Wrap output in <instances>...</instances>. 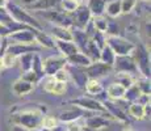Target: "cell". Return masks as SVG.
<instances>
[{
    "mask_svg": "<svg viewBox=\"0 0 151 131\" xmlns=\"http://www.w3.org/2000/svg\"><path fill=\"white\" fill-rule=\"evenodd\" d=\"M43 119V112L42 109H30V110H24V112L14 114L12 121L14 125H17L19 127L27 130H33L36 127L41 126Z\"/></svg>",
    "mask_w": 151,
    "mask_h": 131,
    "instance_id": "6da1fadb",
    "label": "cell"
},
{
    "mask_svg": "<svg viewBox=\"0 0 151 131\" xmlns=\"http://www.w3.org/2000/svg\"><path fill=\"white\" fill-rule=\"evenodd\" d=\"M5 9H7L8 14L12 17L13 21L19 22V24H22V25H28L33 29H37V30H42V26L40 25V22L37 21L33 16H30L25 9H22L21 7H19L17 4L8 3Z\"/></svg>",
    "mask_w": 151,
    "mask_h": 131,
    "instance_id": "7a4b0ae2",
    "label": "cell"
},
{
    "mask_svg": "<svg viewBox=\"0 0 151 131\" xmlns=\"http://www.w3.org/2000/svg\"><path fill=\"white\" fill-rule=\"evenodd\" d=\"M130 57L133 58L137 69L143 75V77L150 79V57L146 49L142 45H135V49L133 50Z\"/></svg>",
    "mask_w": 151,
    "mask_h": 131,
    "instance_id": "3957f363",
    "label": "cell"
},
{
    "mask_svg": "<svg viewBox=\"0 0 151 131\" xmlns=\"http://www.w3.org/2000/svg\"><path fill=\"white\" fill-rule=\"evenodd\" d=\"M106 46H109L110 50L114 52L116 57H125L132 55L133 50L135 49V45L130 41L122 38V37H108L106 38Z\"/></svg>",
    "mask_w": 151,
    "mask_h": 131,
    "instance_id": "277c9868",
    "label": "cell"
},
{
    "mask_svg": "<svg viewBox=\"0 0 151 131\" xmlns=\"http://www.w3.org/2000/svg\"><path fill=\"white\" fill-rule=\"evenodd\" d=\"M67 64L66 58L63 57H50L42 63V68H43V74L46 76H54L58 71L63 69Z\"/></svg>",
    "mask_w": 151,
    "mask_h": 131,
    "instance_id": "5b68a950",
    "label": "cell"
},
{
    "mask_svg": "<svg viewBox=\"0 0 151 131\" xmlns=\"http://www.w3.org/2000/svg\"><path fill=\"white\" fill-rule=\"evenodd\" d=\"M41 14L46 19H49L50 21L55 22V26H62V28H67V29L70 26H74L71 16L66 12H62V11H46V12Z\"/></svg>",
    "mask_w": 151,
    "mask_h": 131,
    "instance_id": "8992f818",
    "label": "cell"
},
{
    "mask_svg": "<svg viewBox=\"0 0 151 131\" xmlns=\"http://www.w3.org/2000/svg\"><path fill=\"white\" fill-rule=\"evenodd\" d=\"M114 69L120 74V72H125V74L134 75L138 72L137 66H135L134 60L130 55H125V57H116L114 59Z\"/></svg>",
    "mask_w": 151,
    "mask_h": 131,
    "instance_id": "52a82bcc",
    "label": "cell"
},
{
    "mask_svg": "<svg viewBox=\"0 0 151 131\" xmlns=\"http://www.w3.org/2000/svg\"><path fill=\"white\" fill-rule=\"evenodd\" d=\"M112 69H113L112 67L104 64V63H101L100 60H97V62H92L88 67H86V68H84V72H86V75L88 79L97 80V79L108 75Z\"/></svg>",
    "mask_w": 151,
    "mask_h": 131,
    "instance_id": "ba28073f",
    "label": "cell"
},
{
    "mask_svg": "<svg viewBox=\"0 0 151 131\" xmlns=\"http://www.w3.org/2000/svg\"><path fill=\"white\" fill-rule=\"evenodd\" d=\"M37 29H22L11 33L7 37L8 41H13V43H21V45H33L36 42L34 38V31Z\"/></svg>",
    "mask_w": 151,
    "mask_h": 131,
    "instance_id": "9c48e42d",
    "label": "cell"
},
{
    "mask_svg": "<svg viewBox=\"0 0 151 131\" xmlns=\"http://www.w3.org/2000/svg\"><path fill=\"white\" fill-rule=\"evenodd\" d=\"M70 16H71V20H72V25H76L78 29L86 28V25L88 24L92 19V14L86 5H79Z\"/></svg>",
    "mask_w": 151,
    "mask_h": 131,
    "instance_id": "30bf717a",
    "label": "cell"
},
{
    "mask_svg": "<svg viewBox=\"0 0 151 131\" xmlns=\"http://www.w3.org/2000/svg\"><path fill=\"white\" fill-rule=\"evenodd\" d=\"M71 104L78 105V106L83 107V109H87L89 112H100V113H106L104 105L100 102V101L95 100L92 97H88V96H83L80 98H76V100H72Z\"/></svg>",
    "mask_w": 151,
    "mask_h": 131,
    "instance_id": "8fae6325",
    "label": "cell"
},
{
    "mask_svg": "<svg viewBox=\"0 0 151 131\" xmlns=\"http://www.w3.org/2000/svg\"><path fill=\"white\" fill-rule=\"evenodd\" d=\"M71 34H72V42L75 43L79 52L86 55L87 49H88V43H89V38L87 37L86 31L83 29H75V30H71Z\"/></svg>",
    "mask_w": 151,
    "mask_h": 131,
    "instance_id": "7c38bea8",
    "label": "cell"
},
{
    "mask_svg": "<svg viewBox=\"0 0 151 131\" xmlns=\"http://www.w3.org/2000/svg\"><path fill=\"white\" fill-rule=\"evenodd\" d=\"M43 89L51 94L60 96L66 92V83H60V81L55 80L53 76H47V79L45 80V84H43Z\"/></svg>",
    "mask_w": 151,
    "mask_h": 131,
    "instance_id": "4fadbf2b",
    "label": "cell"
},
{
    "mask_svg": "<svg viewBox=\"0 0 151 131\" xmlns=\"http://www.w3.org/2000/svg\"><path fill=\"white\" fill-rule=\"evenodd\" d=\"M106 115H108L109 118H112L108 113H103V115H89L86 121V126L92 130H96V131H99L100 129H104V127H106L109 123L105 118Z\"/></svg>",
    "mask_w": 151,
    "mask_h": 131,
    "instance_id": "5bb4252c",
    "label": "cell"
},
{
    "mask_svg": "<svg viewBox=\"0 0 151 131\" xmlns=\"http://www.w3.org/2000/svg\"><path fill=\"white\" fill-rule=\"evenodd\" d=\"M41 49L40 47H36L33 45H21V43H13L12 46H8L7 49V52H11L14 57H21L24 54H29V52H38Z\"/></svg>",
    "mask_w": 151,
    "mask_h": 131,
    "instance_id": "9a60e30c",
    "label": "cell"
},
{
    "mask_svg": "<svg viewBox=\"0 0 151 131\" xmlns=\"http://www.w3.org/2000/svg\"><path fill=\"white\" fill-rule=\"evenodd\" d=\"M68 74V77L71 76L72 80L75 81L78 88H84L88 81V77H87L86 72H84V68H79V67H71V69H66Z\"/></svg>",
    "mask_w": 151,
    "mask_h": 131,
    "instance_id": "2e32d148",
    "label": "cell"
},
{
    "mask_svg": "<svg viewBox=\"0 0 151 131\" xmlns=\"http://www.w3.org/2000/svg\"><path fill=\"white\" fill-rule=\"evenodd\" d=\"M103 105H104V107H105V112L108 113L112 118H116V119L122 121V122H129L127 115L125 114V113L117 106V105H114L113 102H110V101H104Z\"/></svg>",
    "mask_w": 151,
    "mask_h": 131,
    "instance_id": "e0dca14e",
    "label": "cell"
},
{
    "mask_svg": "<svg viewBox=\"0 0 151 131\" xmlns=\"http://www.w3.org/2000/svg\"><path fill=\"white\" fill-rule=\"evenodd\" d=\"M66 62H67L70 66L79 67V68H86V67H88L89 64H91L92 60L89 59L87 55L82 54V52H76V54L66 58Z\"/></svg>",
    "mask_w": 151,
    "mask_h": 131,
    "instance_id": "ac0fdd59",
    "label": "cell"
},
{
    "mask_svg": "<svg viewBox=\"0 0 151 131\" xmlns=\"http://www.w3.org/2000/svg\"><path fill=\"white\" fill-rule=\"evenodd\" d=\"M54 42H55V46L62 52L63 58H68V57H71V55L79 52L78 47L75 46V43L72 42V41H55L54 39Z\"/></svg>",
    "mask_w": 151,
    "mask_h": 131,
    "instance_id": "d6986e66",
    "label": "cell"
},
{
    "mask_svg": "<svg viewBox=\"0 0 151 131\" xmlns=\"http://www.w3.org/2000/svg\"><path fill=\"white\" fill-rule=\"evenodd\" d=\"M108 0H89L88 1V11L91 12L92 17L93 16H103L104 12H105V7Z\"/></svg>",
    "mask_w": 151,
    "mask_h": 131,
    "instance_id": "ffe728a7",
    "label": "cell"
},
{
    "mask_svg": "<svg viewBox=\"0 0 151 131\" xmlns=\"http://www.w3.org/2000/svg\"><path fill=\"white\" fill-rule=\"evenodd\" d=\"M60 3V0H38V1L29 4V9H38V11H50L51 8L57 7Z\"/></svg>",
    "mask_w": 151,
    "mask_h": 131,
    "instance_id": "44dd1931",
    "label": "cell"
},
{
    "mask_svg": "<svg viewBox=\"0 0 151 131\" xmlns=\"http://www.w3.org/2000/svg\"><path fill=\"white\" fill-rule=\"evenodd\" d=\"M34 38L36 42H38L42 47H47V49H53L55 46L54 39L50 36H47L46 33H43L42 30H36L34 31Z\"/></svg>",
    "mask_w": 151,
    "mask_h": 131,
    "instance_id": "7402d4cb",
    "label": "cell"
},
{
    "mask_svg": "<svg viewBox=\"0 0 151 131\" xmlns=\"http://www.w3.org/2000/svg\"><path fill=\"white\" fill-rule=\"evenodd\" d=\"M12 89L16 94L22 96V94H27V93H30L33 91V84L28 83V81L22 80V79H19V80L13 84Z\"/></svg>",
    "mask_w": 151,
    "mask_h": 131,
    "instance_id": "603a6c76",
    "label": "cell"
},
{
    "mask_svg": "<svg viewBox=\"0 0 151 131\" xmlns=\"http://www.w3.org/2000/svg\"><path fill=\"white\" fill-rule=\"evenodd\" d=\"M114 59H116L114 52L110 50L109 46L105 45V46H104V47L100 50V62L113 68V64H114Z\"/></svg>",
    "mask_w": 151,
    "mask_h": 131,
    "instance_id": "cb8c5ba5",
    "label": "cell"
},
{
    "mask_svg": "<svg viewBox=\"0 0 151 131\" xmlns=\"http://www.w3.org/2000/svg\"><path fill=\"white\" fill-rule=\"evenodd\" d=\"M125 92H126V89H125L122 85H120L118 83L110 84L108 87V89H106L108 96L110 98H113V100H121V98H124Z\"/></svg>",
    "mask_w": 151,
    "mask_h": 131,
    "instance_id": "d4e9b609",
    "label": "cell"
},
{
    "mask_svg": "<svg viewBox=\"0 0 151 131\" xmlns=\"http://www.w3.org/2000/svg\"><path fill=\"white\" fill-rule=\"evenodd\" d=\"M53 36L55 41H72L71 30L67 28H62V26H54Z\"/></svg>",
    "mask_w": 151,
    "mask_h": 131,
    "instance_id": "484cf974",
    "label": "cell"
},
{
    "mask_svg": "<svg viewBox=\"0 0 151 131\" xmlns=\"http://www.w3.org/2000/svg\"><path fill=\"white\" fill-rule=\"evenodd\" d=\"M82 117V112L79 109H71V110H66L62 114L59 115V119L62 122H68V123H74L76 119H79Z\"/></svg>",
    "mask_w": 151,
    "mask_h": 131,
    "instance_id": "4316f807",
    "label": "cell"
},
{
    "mask_svg": "<svg viewBox=\"0 0 151 131\" xmlns=\"http://www.w3.org/2000/svg\"><path fill=\"white\" fill-rule=\"evenodd\" d=\"M116 83H118L120 85H122L125 89H127L132 85H134L135 80H134V77H133V75L120 72V74H117V76H116Z\"/></svg>",
    "mask_w": 151,
    "mask_h": 131,
    "instance_id": "83f0119b",
    "label": "cell"
},
{
    "mask_svg": "<svg viewBox=\"0 0 151 131\" xmlns=\"http://www.w3.org/2000/svg\"><path fill=\"white\" fill-rule=\"evenodd\" d=\"M105 12L109 17H118L121 14V3L120 0H113V1H108L105 7Z\"/></svg>",
    "mask_w": 151,
    "mask_h": 131,
    "instance_id": "f1b7e54d",
    "label": "cell"
},
{
    "mask_svg": "<svg viewBox=\"0 0 151 131\" xmlns=\"http://www.w3.org/2000/svg\"><path fill=\"white\" fill-rule=\"evenodd\" d=\"M84 89L87 91V93H88V94H92V96L100 94V93L104 91L103 85H101V84L99 83L97 80H92V79H88V81H87V84H86V87H84Z\"/></svg>",
    "mask_w": 151,
    "mask_h": 131,
    "instance_id": "f546056e",
    "label": "cell"
},
{
    "mask_svg": "<svg viewBox=\"0 0 151 131\" xmlns=\"http://www.w3.org/2000/svg\"><path fill=\"white\" fill-rule=\"evenodd\" d=\"M91 22L97 31L105 34L106 25H108V19H105V17H103V16H93L91 19Z\"/></svg>",
    "mask_w": 151,
    "mask_h": 131,
    "instance_id": "4dcf8cb0",
    "label": "cell"
},
{
    "mask_svg": "<svg viewBox=\"0 0 151 131\" xmlns=\"http://www.w3.org/2000/svg\"><path fill=\"white\" fill-rule=\"evenodd\" d=\"M30 71H33L40 79H42L43 76H45V74H43V68H42V60H41V58H40L38 54L33 55V62H32V69Z\"/></svg>",
    "mask_w": 151,
    "mask_h": 131,
    "instance_id": "1f68e13d",
    "label": "cell"
},
{
    "mask_svg": "<svg viewBox=\"0 0 151 131\" xmlns=\"http://www.w3.org/2000/svg\"><path fill=\"white\" fill-rule=\"evenodd\" d=\"M141 94H142L141 91H139L138 87L134 84V85H132L130 88H127V89H126V92H125V94H124V98H125V100H127V101H130V102L134 104L135 101H137V98H138Z\"/></svg>",
    "mask_w": 151,
    "mask_h": 131,
    "instance_id": "d6a6232c",
    "label": "cell"
},
{
    "mask_svg": "<svg viewBox=\"0 0 151 131\" xmlns=\"http://www.w3.org/2000/svg\"><path fill=\"white\" fill-rule=\"evenodd\" d=\"M33 52L29 54H24L20 57V64H21V69L24 72H28L32 69V62H33Z\"/></svg>",
    "mask_w": 151,
    "mask_h": 131,
    "instance_id": "836d02e7",
    "label": "cell"
},
{
    "mask_svg": "<svg viewBox=\"0 0 151 131\" xmlns=\"http://www.w3.org/2000/svg\"><path fill=\"white\" fill-rule=\"evenodd\" d=\"M129 114L135 119H143L145 118V112L143 106L139 104H132L129 107Z\"/></svg>",
    "mask_w": 151,
    "mask_h": 131,
    "instance_id": "e575fe53",
    "label": "cell"
},
{
    "mask_svg": "<svg viewBox=\"0 0 151 131\" xmlns=\"http://www.w3.org/2000/svg\"><path fill=\"white\" fill-rule=\"evenodd\" d=\"M89 39H91L92 42H93L95 45H96L97 47L100 49V50L104 47V46L106 45V38H105V34H104V33H100V31H97V30L95 31V34H93V36H92Z\"/></svg>",
    "mask_w": 151,
    "mask_h": 131,
    "instance_id": "d590c367",
    "label": "cell"
},
{
    "mask_svg": "<svg viewBox=\"0 0 151 131\" xmlns=\"http://www.w3.org/2000/svg\"><path fill=\"white\" fill-rule=\"evenodd\" d=\"M59 4H60V7H62L63 12H66L68 14H71L78 7H79V4H76L74 0H60Z\"/></svg>",
    "mask_w": 151,
    "mask_h": 131,
    "instance_id": "8d00e7d4",
    "label": "cell"
},
{
    "mask_svg": "<svg viewBox=\"0 0 151 131\" xmlns=\"http://www.w3.org/2000/svg\"><path fill=\"white\" fill-rule=\"evenodd\" d=\"M134 84L138 87V89L141 91L142 94H150V79L142 77L138 81H135Z\"/></svg>",
    "mask_w": 151,
    "mask_h": 131,
    "instance_id": "74e56055",
    "label": "cell"
},
{
    "mask_svg": "<svg viewBox=\"0 0 151 131\" xmlns=\"http://www.w3.org/2000/svg\"><path fill=\"white\" fill-rule=\"evenodd\" d=\"M120 3H121V14L132 12L133 8L137 5V0H120Z\"/></svg>",
    "mask_w": 151,
    "mask_h": 131,
    "instance_id": "f35d334b",
    "label": "cell"
},
{
    "mask_svg": "<svg viewBox=\"0 0 151 131\" xmlns=\"http://www.w3.org/2000/svg\"><path fill=\"white\" fill-rule=\"evenodd\" d=\"M1 60H3V66H4V68H9V67H13L14 66L17 58L14 57V55L11 54V52L5 51V54L1 57Z\"/></svg>",
    "mask_w": 151,
    "mask_h": 131,
    "instance_id": "ab89813d",
    "label": "cell"
},
{
    "mask_svg": "<svg viewBox=\"0 0 151 131\" xmlns=\"http://www.w3.org/2000/svg\"><path fill=\"white\" fill-rule=\"evenodd\" d=\"M105 33L108 37H117L118 36V24L113 20H108V25H106Z\"/></svg>",
    "mask_w": 151,
    "mask_h": 131,
    "instance_id": "60d3db41",
    "label": "cell"
},
{
    "mask_svg": "<svg viewBox=\"0 0 151 131\" xmlns=\"http://www.w3.org/2000/svg\"><path fill=\"white\" fill-rule=\"evenodd\" d=\"M42 127L46 130H53L55 126H58V121L54 117H43L42 119Z\"/></svg>",
    "mask_w": 151,
    "mask_h": 131,
    "instance_id": "b9f144b4",
    "label": "cell"
},
{
    "mask_svg": "<svg viewBox=\"0 0 151 131\" xmlns=\"http://www.w3.org/2000/svg\"><path fill=\"white\" fill-rule=\"evenodd\" d=\"M22 80H25V81H28V83H30V84H34V83H37V81H40L41 79H40L38 76H37L36 74H34L33 71H28V72H24V75H22Z\"/></svg>",
    "mask_w": 151,
    "mask_h": 131,
    "instance_id": "7bdbcfd3",
    "label": "cell"
},
{
    "mask_svg": "<svg viewBox=\"0 0 151 131\" xmlns=\"http://www.w3.org/2000/svg\"><path fill=\"white\" fill-rule=\"evenodd\" d=\"M53 77H54L57 81H60V83H66V81L68 80V74H67V71H66V68H63V69H60V71H58Z\"/></svg>",
    "mask_w": 151,
    "mask_h": 131,
    "instance_id": "ee69618b",
    "label": "cell"
},
{
    "mask_svg": "<svg viewBox=\"0 0 151 131\" xmlns=\"http://www.w3.org/2000/svg\"><path fill=\"white\" fill-rule=\"evenodd\" d=\"M9 34H11L9 29H8L7 26H4V25L0 24V38H4V37H8Z\"/></svg>",
    "mask_w": 151,
    "mask_h": 131,
    "instance_id": "f6af8a7d",
    "label": "cell"
},
{
    "mask_svg": "<svg viewBox=\"0 0 151 131\" xmlns=\"http://www.w3.org/2000/svg\"><path fill=\"white\" fill-rule=\"evenodd\" d=\"M66 131H80V126H78L76 123H70Z\"/></svg>",
    "mask_w": 151,
    "mask_h": 131,
    "instance_id": "bcb514c9",
    "label": "cell"
},
{
    "mask_svg": "<svg viewBox=\"0 0 151 131\" xmlns=\"http://www.w3.org/2000/svg\"><path fill=\"white\" fill-rule=\"evenodd\" d=\"M8 0H0V8H3V9H5V7H7V4H8Z\"/></svg>",
    "mask_w": 151,
    "mask_h": 131,
    "instance_id": "7dc6e473",
    "label": "cell"
},
{
    "mask_svg": "<svg viewBox=\"0 0 151 131\" xmlns=\"http://www.w3.org/2000/svg\"><path fill=\"white\" fill-rule=\"evenodd\" d=\"M51 131H66V129H65V127H63V126H55V127H54V129L51 130Z\"/></svg>",
    "mask_w": 151,
    "mask_h": 131,
    "instance_id": "c3c4849f",
    "label": "cell"
},
{
    "mask_svg": "<svg viewBox=\"0 0 151 131\" xmlns=\"http://www.w3.org/2000/svg\"><path fill=\"white\" fill-rule=\"evenodd\" d=\"M36 1H38V0H22V3H24V4H27V5L33 4V3H36Z\"/></svg>",
    "mask_w": 151,
    "mask_h": 131,
    "instance_id": "681fc988",
    "label": "cell"
},
{
    "mask_svg": "<svg viewBox=\"0 0 151 131\" xmlns=\"http://www.w3.org/2000/svg\"><path fill=\"white\" fill-rule=\"evenodd\" d=\"M80 131H96V130H92V129H89V127H87V126H80Z\"/></svg>",
    "mask_w": 151,
    "mask_h": 131,
    "instance_id": "f907efd6",
    "label": "cell"
},
{
    "mask_svg": "<svg viewBox=\"0 0 151 131\" xmlns=\"http://www.w3.org/2000/svg\"><path fill=\"white\" fill-rule=\"evenodd\" d=\"M76 4H79V5H82V3H83V0H74Z\"/></svg>",
    "mask_w": 151,
    "mask_h": 131,
    "instance_id": "816d5d0a",
    "label": "cell"
},
{
    "mask_svg": "<svg viewBox=\"0 0 151 131\" xmlns=\"http://www.w3.org/2000/svg\"><path fill=\"white\" fill-rule=\"evenodd\" d=\"M124 131H134V130H133V129H129V127H127V129H125Z\"/></svg>",
    "mask_w": 151,
    "mask_h": 131,
    "instance_id": "f5cc1de1",
    "label": "cell"
},
{
    "mask_svg": "<svg viewBox=\"0 0 151 131\" xmlns=\"http://www.w3.org/2000/svg\"><path fill=\"white\" fill-rule=\"evenodd\" d=\"M42 131H51V130H46V129H43Z\"/></svg>",
    "mask_w": 151,
    "mask_h": 131,
    "instance_id": "db71d44e",
    "label": "cell"
},
{
    "mask_svg": "<svg viewBox=\"0 0 151 131\" xmlns=\"http://www.w3.org/2000/svg\"><path fill=\"white\" fill-rule=\"evenodd\" d=\"M145 1H149V0H145Z\"/></svg>",
    "mask_w": 151,
    "mask_h": 131,
    "instance_id": "11a10c76",
    "label": "cell"
},
{
    "mask_svg": "<svg viewBox=\"0 0 151 131\" xmlns=\"http://www.w3.org/2000/svg\"><path fill=\"white\" fill-rule=\"evenodd\" d=\"M0 42H1V38H0Z\"/></svg>",
    "mask_w": 151,
    "mask_h": 131,
    "instance_id": "9f6ffc18",
    "label": "cell"
}]
</instances>
